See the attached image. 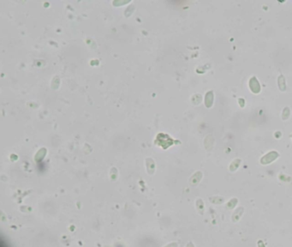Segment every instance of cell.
<instances>
[{
    "mask_svg": "<svg viewBox=\"0 0 292 247\" xmlns=\"http://www.w3.org/2000/svg\"><path fill=\"white\" fill-rule=\"evenodd\" d=\"M279 157V152L277 151L273 150L268 152L267 154H266L265 156H263L260 158V162L261 165H264V166H267V165L273 163V161L277 160Z\"/></svg>",
    "mask_w": 292,
    "mask_h": 247,
    "instance_id": "1",
    "label": "cell"
},
{
    "mask_svg": "<svg viewBox=\"0 0 292 247\" xmlns=\"http://www.w3.org/2000/svg\"><path fill=\"white\" fill-rule=\"evenodd\" d=\"M243 213H244V208L242 207V206L237 207L235 210L233 211L232 215H231V220H232L234 223L238 222L242 217Z\"/></svg>",
    "mask_w": 292,
    "mask_h": 247,
    "instance_id": "2",
    "label": "cell"
},
{
    "mask_svg": "<svg viewBox=\"0 0 292 247\" xmlns=\"http://www.w3.org/2000/svg\"><path fill=\"white\" fill-rule=\"evenodd\" d=\"M249 88H250L251 91L255 94H259L260 92V82L255 77H253L249 80Z\"/></svg>",
    "mask_w": 292,
    "mask_h": 247,
    "instance_id": "3",
    "label": "cell"
},
{
    "mask_svg": "<svg viewBox=\"0 0 292 247\" xmlns=\"http://www.w3.org/2000/svg\"><path fill=\"white\" fill-rule=\"evenodd\" d=\"M241 162H242V160H241V159H239V158H237V159L233 160L232 161H231V163L229 166V171L231 172V173L236 172V171L239 168V166H240V165H241Z\"/></svg>",
    "mask_w": 292,
    "mask_h": 247,
    "instance_id": "4",
    "label": "cell"
},
{
    "mask_svg": "<svg viewBox=\"0 0 292 247\" xmlns=\"http://www.w3.org/2000/svg\"><path fill=\"white\" fill-rule=\"evenodd\" d=\"M213 92H207L205 100V104L206 107H211L213 106Z\"/></svg>",
    "mask_w": 292,
    "mask_h": 247,
    "instance_id": "5",
    "label": "cell"
},
{
    "mask_svg": "<svg viewBox=\"0 0 292 247\" xmlns=\"http://www.w3.org/2000/svg\"><path fill=\"white\" fill-rule=\"evenodd\" d=\"M209 200L213 204L220 205L224 202V198L223 197H220V196H213V197H209Z\"/></svg>",
    "mask_w": 292,
    "mask_h": 247,
    "instance_id": "6",
    "label": "cell"
},
{
    "mask_svg": "<svg viewBox=\"0 0 292 247\" xmlns=\"http://www.w3.org/2000/svg\"><path fill=\"white\" fill-rule=\"evenodd\" d=\"M238 203V198L237 197H233L231 198L230 201H228V202L226 203V209H235Z\"/></svg>",
    "mask_w": 292,
    "mask_h": 247,
    "instance_id": "7",
    "label": "cell"
},
{
    "mask_svg": "<svg viewBox=\"0 0 292 247\" xmlns=\"http://www.w3.org/2000/svg\"><path fill=\"white\" fill-rule=\"evenodd\" d=\"M278 83H279V87L280 88V90L281 91H285V88H286V86H285V78L283 77V75H280L279 76V79H278Z\"/></svg>",
    "mask_w": 292,
    "mask_h": 247,
    "instance_id": "8",
    "label": "cell"
},
{
    "mask_svg": "<svg viewBox=\"0 0 292 247\" xmlns=\"http://www.w3.org/2000/svg\"><path fill=\"white\" fill-rule=\"evenodd\" d=\"M196 204H197V209L199 211V213L201 214V215H203L204 214V211H205V204H204V202L203 200H201V199H198L196 202Z\"/></svg>",
    "mask_w": 292,
    "mask_h": 247,
    "instance_id": "9",
    "label": "cell"
},
{
    "mask_svg": "<svg viewBox=\"0 0 292 247\" xmlns=\"http://www.w3.org/2000/svg\"><path fill=\"white\" fill-rule=\"evenodd\" d=\"M290 108L289 107H285L283 111V113H282V118H283V120H286L287 119H289V117H290Z\"/></svg>",
    "mask_w": 292,
    "mask_h": 247,
    "instance_id": "10",
    "label": "cell"
},
{
    "mask_svg": "<svg viewBox=\"0 0 292 247\" xmlns=\"http://www.w3.org/2000/svg\"><path fill=\"white\" fill-rule=\"evenodd\" d=\"M257 246L258 247H266V245L264 241L262 240V239H259L258 241H257Z\"/></svg>",
    "mask_w": 292,
    "mask_h": 247,
    "instance_id": "11",
    "label": "cell"
},
{
    "mask_svg": "<svg viewBox=\"0 0 292 247\" xmlns=\"http://www.w3.org/2000/svg\"><path fill=\"white\" fill-rule=\"evenodd\" d=\"M239 102H240V106H241V107H243V106H245V101H244L243 99H242V98L239 99Z\"/></svg>",
    "mask_w": 292,
    "mask_h": 247,
    "instance_id": "12",
    "label": "cell"
},
{
    "mask_svg": "<svg viewBox=\"0 0 292 247\" xmlns=\"http://www.w3.org/2000/svg\"><path fill=\"white\" fill-rule=\"evenodd\" d=\"M187 247H195V246H194V245H193L192 243H189V244L188 245Z\"/></svg>",
    "mask_w": 292,
    "mask_h": 247,
    "instance_id": "13",
    "label": "cell"
}]
</instances>
